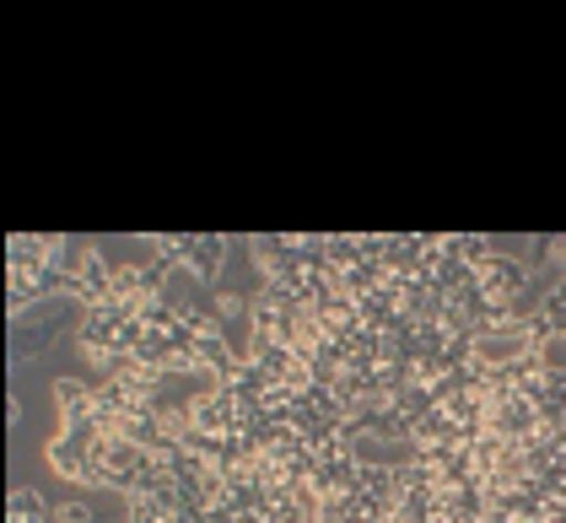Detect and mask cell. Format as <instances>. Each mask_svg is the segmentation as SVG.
<instances>
[{"mask_svg": "<svg viewBox=\"0 0 566 523\" xmlns=\"http://www.w3.org/2000/svg\"><path fill=\"white\" fill-rule=\"evenodd\" d=\"M65 297H76L82 307H103L114 297V264L103 260L97 249L82 254V264L71 270V286H65Z\"/></svg>", "mask_w": 566, "mask_h": 523, "instance_id": "6da1fadb", "label": "cell"}, {"mask_svg": "<svg viewBox=\"0 0 566 523\" xmlns=\"http://www.w3.org/2000/svg\"><path fill=\"white\" fill-rule=\"evenodd\" d=\"M54 410H60V432H87L97 421V394H92V384L60 378L54 384Z\"/></svg>", "mask_w": 566, "mask_h": 523, "instance_id": "7a4b0ae2", "label": "cell"}, {"mask_svg": "<svg viewBox=\"0 0 566 523\" xmlns=\"http://www.w3.org/2000/svg\"><path fill=\"white\" fill-rule=\"evenodd\" d=\"M17 324H11V346H17V356H44L60 335H65V324L60 318H44V313H33L28 307V318L22 313H11Z\"/></svg>", "mask_w": 566, "mask_h": 523, "instance_id": "3957f363", "label": "cell"}, {"mask_svg": "<svg viewBox=\"0 0 566 523\" xmlns=\"http://www.w3.org/2000/svg\"><path fill=\"white\" fill-rule=\"evenodd\" d=\"M221 260H227V243H221L217 232H195L189 249H184V270H189L200 286H211L221 275Z\"/></svg>", "mask_w": 566, "mask_h": 523, "instance_id": "277c9868", "label": "cell"}, {"mask_svg": "<svg viewBox=\"0 0 566 523\" xmlns=\"http://www.w3.org/2000/svg\"><path fill=\"white\" fill-rule=\"evenodd\" d=\"M6 523H49L44 496H39L33 485H17V491H11V502H6Z\"/></svg>", "mask_w": 566, "mask_h": 523, "instance_id": "5b68a950", "label": "cell"}, {"mask_svg": "<svg viewBox=\"0 0 566 523\" xmlns=\"http://www.w3.org/2000/svg\"><path fill=\"white\" fill-rule=\"evenodd\" d=\"M539 318L551 324V335H562V341H566V275L551 286V292H545V297H539Z\"/></svg>", "mask_w": 566, "mask_h": 523, "instance_id": "8992f818", "label": "cell"}, {"mask_svg": "<svg viewBox=\"0 0 566 523\" xmlns=\"http://www.w3.org/2000/svg\"><path fill=\"white\" fill-rule=\"evenodd\" d=\"M49 523H97V508L87 496H65L60 508H49Z\"/></svg>", "mask_w": 566, "mask_h": 523, "instance_id": "52a82bcc", "label": "cell"}]
</instances>
